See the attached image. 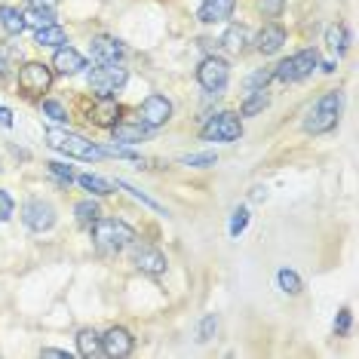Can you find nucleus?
<instances>
[{"instance_id":"13","label":"nucleus","mask_w":359,"mask_h":359,"mask_svg":"<svg viewBox=\"0 0 359 359\" xmlns=\"http://www.w3.org/2000/svg\"><path fill=\"white\" fill-rule=\"evenodd\" d=\"M102 350H104V356H114V359L129 356L135 350L133 332L123 329V325H111V329L102 334Z\"/></svg>"},{"instance_id":"42","label":"nucleus","mask_w":359,"mask_h":359,"mask_svg":"<svg viewBox=\"0 0 359 359\" xmlns=\"http://www.w3.org/2000/svg\"><path fill=\"white\" fill-rule=\"evenodd\" d=\"M31 6H40V10H55L59 6V0H28Z\"/></svg>"},{"instance_id":"37","label":"nucleus","mask_w":359,"mask_h":359,"mask_svg":"<svg viewBox=\"0 0 359 359\" xmlns=\"http://www.w3.org/2000/svg\"><path fill=\"white\" fill-rule=\"evenodd\" d=\"M15 215V200L6 187H0V224H6Z\"/></svg>"},{"instance_id":"16","label":"nucleus","mask_w":359,"mask_h":359,"mask_svg":"<svg viewBox=\"0 0 359 359\" xmlns=\"http://www.w3.org/2000/svg\"><path fill=\"white\" fill-rule=\"evenodd\" d=\"M154 129H148L144 123H138V120H117V123L111 126V138L117 144H129V148H135V144L148 142Z\"/></svg>"},{"instance_id":"18","label":"nucleus","mask_w":359,"mask_h":359,"mask_svg":"<svg viewBox=\"0 0 359 359\" xmlns=\"http://www.w3.org/2000/svg\"><path fill=\"white\" fill-rule=\"evenodd\" d=\"M89 120L99 126H114L120 120V104H117V95H104V99H95L93 111H89Z\"/></svg>"},{"instance_id":"7","label":"nucleus","mask_w":359,"mask_h":359,"mask_svg":"<svg viewBox=\"0 0 359 359\" xmlns=\"http://www.w3.org/2000/svg\"><path fill=\"white\" fill-rule=\"evenodd\" d=\"M126 80H129V71L120 62L117 65H99V68L89 71L86 86L95 99H104V95H117L120 89L126 86Z\"/></svg>"},{"instance_id":"6","label":"nucleus","mask_w":359,"mask_h":359,"mask_svg":"<svg viewBox=\"0 0 359 359\" xmlns=\"http://www.w3.org/2000/svg\"><path fill=\"white\" fill-rule=\"evenodd\" d=\"M240 135H243V117L236 111H218L215 117H209L206 123L200 126L203 142L231 144V142H240Z\"/></svg>"},{"instance_id":"4","label":"nucleus","mask_w":359,"mask_h":359,"mask_svg":"<svg viewBox=\"0 0 359 359\" xmlns=\"http://www.w3.org/2000/svg\"><path fill=\"white\" fill-rule=\"evenodd\" d=\"M316 68H320V53H316L313 46H307V50L292 53L289 59H283L280 65H276L273 80L276 83H301V80H307Z\"/></svg>"},{"instance_id":"19","label":"nucleus","mask_w":359,"mask_h":359,"mask_svg":"<svg viewBox=\"0 0 359 359\" xmlns=\"http://www.w3.org/2000/svg\"><path fill=\"white\" fill-rule=\"evenodd\" d=\"M74 341H77V356H83V359H99V356H104L102 334L95 332V329H80Z\"/></svg>"},{"instance_id":"41","label":"nucleus","mask_w":359,"mask_h":359,"mask_svg":"<svg viewBox=\"0 0 359 359\" xmlns=\"http://www.w3.org/2000/svg\"><path fill=\"white\" fill-rule=\"evenodd\" d=\"M0 126L13 129V111H10V108H6V104H0Z\"/></svg>"},{"instance_id":"21","label":"nucleus","mask_w":359,"mask_h":359,"mask_svg":"<svg viewBox=\"0 0 359 359\" xmlns=\"http://www.w3.org/2000/svg\"><path fill=\"white\" fill-rule=\"evenodd\" d=\"M74 182L83 187V191H89V197H111V194L117 191V184L114 182H108V178H102V175H93V172L77 175Z\"/></svg>"},{"instance_id":"29","label":"nucleus","mask_w":359,"mask_h":359,"mask_svg":"<svg viewBox=\"0 0 359 359\" xmlns=\"http://www.w3.org/2000/svg\"><path fill=\"white\" fill-rule=\"evenodd\" d=\"M249 218H252V212L246 206H236L231 212V227H227V233H231L233 240H240V236L246 233V227H249Z\"/></svg>"},{"instance_id":"12","label":"nucleus","mask_w":359,"mask_h":359,"mask_svg":"<svg viewBox=\"0 0 359 359\" xmlns=\"http://www.w3.org/2000/svg\"><path fill=\"white\" fill-rule=\"evenodd\" d=\"M133 264H135V271H142L148 276H163L166 273V267H169V261H166V255H163L160 249L138 246V243L133 240Z\"/></svg>"},{"instance_id":"3","label":"nucleus","mask_w":359,"mask_h":359,"mask_svg":"<svg viewBox=\"0 0 359 359\" xmlns=\"http://www.w3.org/2000/svg\"><path fill=\"white\" fill-rule=\"evenodd\" d=\"M89 233H93V243L99 246V252H108V255H117V252L129 249L135 240V231L126 222H120V218H104V215L99 222L89 224Z\"/></svg>"},{"instance_id":"20","label":"nucleus","mask_w":359,"mask_h":359,"mask_svg":"<svg viewBox=\"0 0 359 359\" xmlns=\"http://www.w3.org/2000/svg\"><path fill=\"white\" fill-rule=\"evenodd\" d=\"M0 28H4L6 37H19L25 31V15H22L19 6L0 4Z\"/></svg>"},{"instance_id":"39","label":"nucleus","mask_w":359,"mask_h":359,"mask_svg":"<svg viewBox=\"0 0 359 359\" xmlns=\"http://www.w3.org/2000/svg\"><path fill=\"white\" fill-rule=\"evenodd\" d=\"M258 10L267 15V19H280L285 10V0H258Z\"/></svg>"},{"instance_id":"30","label":"nucleus","mask_w":359,"mask_h":359,"mask_svg":"<svg viewBox=\"0 0 359 359\" xmlns=\"http://www.w3.org/2000/svg\"><path fill=\"white\" fill-rule=\"evenodd\" d=\"M40 111H43L46 114V117H50L53 120V123H68V108H65V104L62 102H55V99H40Z\"/></svg>"},{"instance_id":"28","label":"nucleus","mask_w":359,"mask_h":359,"mask_svg":"<svg viewBox=\"0 0 359 359\" xmlns=\"http://www.w3.org/2000/svg\"><path fill=\"white\" fill-rule=\"evenodd\" d=\"M276 285H280L283 295H301V289H304L301 276L292 271V267H280V271H276Z\"/></svg>"},{"instance_id":"22","label":"nucleus","mask_w":359,"mask_h":359,"mask_svg":"<svg viewBox=\"0 0 359 359\" xmlns=\"http://www.w3.org/2000/svg\"><path fill=\"white\" fill-rule=\"evenodd\" d=\"M34 43L37 46H46V50H59V46L68 43V31H65L59 22H55V25H46V28L34 31Z\"/></svg>"},{"instance_id":"8","label":"nucleus","mask_w":359,"mask_h":359,"mask_svg":"<svg viewBox=\"0 0 359 359\" xmlns=\"http://www.w3.org/2000/svg\"><path fill=\"white\" fill-rule=\"evenodd\" d=\"M55 222H59V212L50 200L43 197H31L22 203V224L28 227L31 233H50Z\"/></svg>"},{"instance_id":"25","label":"nucleus","mask_w":359,"mask_h":359,"mask_svg":"<svg viewBox=\"0 0 359 359\" xmlns=\"http://www.w3.org/2000/svg\"><path fill=\"white\" fill-rule=\"evenodd\" d=\"M267 104H271V95H267V89L246 93V99L240 102V117H258V114L267 111Z\"/></svg>"},{"instance_id":"9","label":"nucleus","mask_w":359,"mask_h":359,"mask_svg":"<svg viewBox=\"0 0 359 359\" xmlns=\"http://www.w3.org/2000/svg\"><path fill=\"white\" fill-rule=\"evenodd\" d=\"M197 83L206 89L209 95H222L227 83H231V65H227L222 55H206L197 65Z\"/></svg>"},{"instance_id":"43","label":"nucleus","mask_w":359,"mask_h":359,"mask_svg":"<svg viewBox=\"0 0 359 359\" xmlns=\"http://www.w3.org/2000/svg\"><path fill=\"white\" fill-rule=\"evenodd\" d=\"M252 200H267V187H255V194H252Z\"/></svg>"},{"instance_id":"11","label":"nucleus","mask_w":359,"mask_h":359,"mask_svg":"<svg viewBox=\"0 0 359 359\" xmlns=\"http://www.w3.org/2000/svg\"><path fill=\"white\" fill-rule=\"evenodd\" d=\"M89 55H93L95 65H117L126 59V46H123V40H117L111 34H99L89 43Z\"/></svg>"},{"instance_id":"10","label":"nucleus","mask_w":359,"mask_h":359,"mask_svg":"<svg viewBox=\"0 0 359 359\" xmlns=\"http://www.w3.org/2000/svg\"><path fill=\"white\" fill-rule=\"evenodd\" d=\"M172 102L166 99L163 93H151L148 99H144L142 104H138V123H144L148 129H160V126H166L169 120H172Z\"/></svg>"},{"instance_id":"14","label":"nucleus","mask_w":359,"mask_h":359,"mask_svg":"<svg viewBox=\"0 0 359 359\" xmlns=\"http://www.w3.org/2000/svg\"><path fill=\"white\" fill-rule=\"evenodd\" d=\"M252 43H255V50H258L261 55H276L285 43H289V31H285L280 22H267V25L255 34V40H252Z\"/></svg>"},{"instance_id":"38","label":"nucleus","mask_w":359,"mask_h":359,"mask_svg":"<svg viewBox=\"0 0 359 359\" xmlns=\"http://www.w3.org/2000/svg\"><path fill=\"white\" fill-rule=\"evenodd\" d=\"M104 157H120V160H138V151H133L129 144H104Z\"/></svg>"},{"instance_id":"32","label":"nucleus","mask_w":359,"mask_h":359,"mask_svg":"<svg viewBox=\"0 0 359 359\" xmlns=\"http://www.w3.org/2000/svg\"><path fill=\"white\" fill-rule=\"evenodd\" d=\"M117 187H120V191H126V194H129V197H135L138 203H142V206H148V209H154V212H157V215H166V209H163V206H160V203H157V200H151V197H148V194H142V191H138V187H133V184H129V182H123V178H120V182H117Z\"/></svg>"},{"instance_id":"36","label":"nucleus","mask_w":359,"mask_h":359,"mask_svg":"<svg viewBox=\"0 0 359 359\" xmlns=\"http://www.w3.org/2000/svg\"><path fill=\"white\" fill-rule=\"evenodd\" d=\"M46 169H50V172L59 178L62 184H71V182L77 178V175H74V169H71L68 163H59V160H50V163H46Z\"/></svg>"},{"instance_id":"40","label":"nucleus","mask_w":359,"mask_h":359,"mask_svg":"<svg viewBox=\"0 0 359 359\" xmlns=\"http://www.w3.org/2000/svg\"><path fill=\"white\" fill-rule=\"evenodd\" d=\"M40 356H46V359H74V353L59 350V347H43V350H40Z\"/></svg>"},{"instance_id":"23","label":"nucleus","mask_w":359,"mask_h":359,"mask_svg":"<svg viewBox=\"0 0 359 359\" xmlns=\"http://www.w3.org/2000/svg\"><path fill=\"white\" fill-rule=\"evenodd\" d=\"M218 43L224 46L227 53H233V55H240L243 50H246V43H249V28L246 25H227V31H224V37L218 40Z\"/></svg>"},{"instance_id":"26","label":"nucleus","mask_w":359,"mask_h":359,"mask_svg":"<svg viewBox=\"0 0 359 359\" xmlns=\"http://www.w3.org/2000/svg\"><path fill=\"white\" fill-rule=\"evenodd\" d=\"M25 15V28L31 31H40L46 25H55V10H40V6H28V10H22Z\"/></svg>"},{"instance_id":"17","label":"nucleus","mask_w":359,"mask_h":359,"mask_svg":"<svg viewBox=\"0 0 359 359\" xmlns=\"http://www.w3.org/2000/svg\"><path fill=\"white\" fill-rule=\"evenodd\" d=\"M236 10V0H203L200 10H197V19L203 25H222L227 22Z\"/></svg>"},{"instance_id":"31","label":"nucleus","mask_w":359,"mask_h":359,"mask_svg":"<svg viewBox=\"0 0 359 359\" xmlns=\"http://www.w3.org/2000/svg\"><path fill=\"white\" fill-rule=\"evenodd\" d=\"M273 80V68H258V71H252V74L243 80V89L246 93H255V89H267V83Z\"/></svg>"},{"instance_id":"44","label":"nucleus","mask_w":359,"mask_h":359,"mask_svg":"<svg viewBox=\"0 0 359 359\" xmlns=\"http://www.w3.org/2000/svg\"><path fill=\"white\" fill-rule=\"evenodd\" d=\"M0 172H4V166H0Z\"/></svg>"},{"instance_id":"35","label":"nucleus","mask_w":359,"mask_h":359,"mask_svg":"<svg viewBox=\"0 0 359 359\" xmlns=\"http://www.w3.org/2000/svg\"><path fill=\"white\" fill-rule=\"evenodd\" d=\"M350 325H353V313H350V307H341L332 323V332L338 334V338H344V334H350Z\"/></svg>"},{"instance_id":"5","label":"nucleus","mask_w":359,"mask_h":359,"mask_svg":"<svg viewBox=\"0 0 359 359\" xmlns=\"http://www.w3.org/2000/svg\"><path fill=\"white\" fill-rule=\"evenodd\" d=\"M15 86L25 99H43L53 86V68L43 62H25L15 74Z\"/></svg>"},{"instance_id":"27","label":"nucleus","mask_w":359,"mask_h":359,"mask_svg":"<svg viewBox=\"0 0 359 359\" xmlns=\"http://www.w3.org/2000/svg\"><path fill=\"white\" fill-rule=\"evenodd\" d=\"M74 218H77V224L80 227H89L93 222H99L102 218V206H99V200H80L77 206H74Z\"/></svg>"},{"instance_id":"1","label":"nucleus","mask_w":359,"mask_h":359,"mask_svg":"<svg viewBox=\"0 0 359 359\" xmlns=\"http://www.w3.org/2000/svg\"><path fill=\"white\" fill-rule=\"evenodd\" d=\"M46 144L53 151L65 154L68 160H83V163H95L104 157L102 144H95L93 138L74 133V129H65V126H55V129H46Z\"/></svg>"},{"instance_id":"34","label":"nucleus","mask_w":359,"mask_h":359,"mask_svg":"<svg viewBox=\"0 0 359 359\" xmlns=\"http://www.w3.org/2000/svg\"><path fill=\"white\" fill-rule=\"evenodd\" d=\"M215 332H218V316L206 313L200 320V325H197V341H200V344H209V341L215 338Z\"/></svg>"},{"instance_id":"33","label":"nucleus","mask_w":359,"mask_h":359,"mask_svg":"<svg viewBox=\"0 0 359 359\" xmlns=\"http://www.w3.org/2000/svg\"><path fill=\"white\" fill-rule=\"evenodd\" d=\"M184 166H191V169H209V166H215L218 163V154L215 151H200V154H187V157H182Z\"/></svg>"},{"instance_id":"24","label":"nucleus","mask_w":359,"mask_h":359,"mask_svg":"<svg viewBox=\"0 0 359 359\" xmlns=\"http://www.w3.org/2000/svg\"><path fill=\"white\" fill-rule=\"evenodd\" d=\"M325 46H329L332 55H344L347 46H350V31L344 22H334V25H329V31H325Z\"/></svg>"},{"instance_id":"2","label":"nucleus","mask_w":359,"mask_h":359,"mask_svg":"<svg viewBox=\"0 0 359 359\" xmlns=\"http://www.w3.org/2000/svg\"><path fill=\"white\" fill-rule=\"evenodd\" d=\"M341 111H344V95H341L338 89H329V93H323L320 99L310 104V111L304 114V123L301 126H304L307 135H325L338 126Z\"/></svg>"},{"instance_id":"15","label":"nucleus","mask_w":359,"mask_h":359,"mask_svg":"<svg viewBox=\"0 0 359 359\" xmlns=\"http://www.w3.org/2000/svg\"><path fill=\"white\" fill-rule=\"evenodd\" d=\"M50 68H53V74H59V77H74V74H80V71L86 68V59L74 50V46L65 43V46L55 50Z\"/></svg>"}]
</instances>
